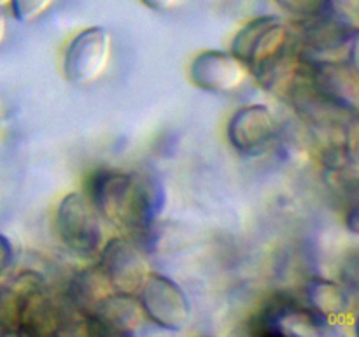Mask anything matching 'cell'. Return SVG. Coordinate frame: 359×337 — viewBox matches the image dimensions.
<instances>
[{
  "label": "cell",
  "mask_w": 359,
  "mask_h": 337,
  "mask_svg": "<svg viewBox=\"0 0 359 337\" xmlns=\"http://www.w3.org/2000/svg\"><path fill=\"white\" fill-rule=\"evenodd\" d=\"M294 42L293 32L280 18L262 16L241 28L230 53L263 86L279 90L293 84L300 72Z\"/></svg>",
  "instance_id": "cell-1"
},
{
  "label": "cell",
  "mask_w": 359,
  "mask_h": 337,
  "mask_svg": "<svg viewBox=\"0 0 359 337\" xmlns=\"http://www.w3.org/2000/svg\"><path fill=\"white\" fill-rule=\"evenodd\" d=\"M90 200L102 220L128 232H144L156 214V193L133 172L98 171L90 183Z\"/></svg>",
  "instance_id": "cell-2"
},
{
  "label": "cell",
  "mask_w": 359,
  "mask_h": 337,
  "mask_svg": "<svg viewBox=\"0 0 359 337\" xmlns=\"http://www.w3.org/2000/svg\"><path fill=\"white\" fill-rule=\"evenodd\" d=\"M56 230L63 244L81 256L100 253L105 242L102 218L90 197L72 192L63 197L56 209Z\"/></svg>",
  "instance_id": "cell-3"
},
{
  "label": "cell",
  "mask_w": 359,
  "mask_h": 337,
  "mask_svg": "<svg viewBox=\"0 0 359 337\" xmlns=\"http://www.w3.org/2000/svg\"><path fill=\"white\" fill-rule=\"evenodd\" d=\"M302 56V55H300ZM302 76L314 93L346 111L358 114V67L349 60L305 58L302 56Z\"/></svg>",
  "instance_id": "cell-4"
},
{
  "label": "cell",
  "mask_w": 359,
  "mask_h": 337,
  "mask_svg": "<svg viewBox=\"0 0 359 337\" xmlns=\"http://www.w3.org/2000/svg\"><path fill=\"white\" fill-rule=\"evenodd\" d=\"M137 298L144 315L161 329L182 330L191 319L188 295L174 279L163 274L149 272Z\"/></svg>",
  "instance_id": "cell-5"
},
{
  "label": "cell",
  "mask_w": 359,
  "mask_h": 337,
  "mask_svg": "<svg viewBox=\"0 0 359 337\" xmlns=\"http://www.w3.org/2000/svg\"><path fill=\"white\" fill-rule=\"evenodd\" d=\"M252 325L255 333L262 336L314 337L321 336L328 329L325 319L291 295H276L259 311Z\"/></svg>",
  "instance_id": "cell-6"
},
{
  "label": "cell",
  "mask_w": 359,
  "mask_h": 337,
  "mask_svg": "<svg viewBox=\"0 0 359 337\" xmlns=\"http://www.w3.org/2000/svg\"><path fill=\"white\" fill-rule=\"evenodd\" d=\"M111 58V34L102 27L84 28L70 41L63 56L67 81L84 86L104 74Z\"/></svg>",
  "instance_id": "cell-7"
},
{
  "label": "cell",
  "mask_w": 359,
  "mask_h": 337,
  "mask_svg": "<svg viewBox=\"0 0 359 337\" xmlns=\"http://www.w3.org/2000/svg\"><path fill=\"white\" fill-rule=\"evenodd\" d=\"M98 267L111 283L112 290L130 295L139 293L151 272L146 255L133 242L121 237L104 242Z\"/></svg>",
  "instance_id": "cell-8"
},
{
  "label": "cell",
  "mask_w": 359,
  "mask_h": 337,
  "mask_svg": "<svg viewBox=\"0 0 359 337\" xmlns=\"http://www.w3.org/2000/svg\"><path fill=\"white\" fill-rule=\"evenodd\" d=\"M21 286L20 336H55L63 332V312L46 291L37 274L18 277Z\"/></svg>",
  "instance_id": "cell-9"
},
{
  "label": "cell",
  "mask_w": 359,
  "mask_h": 337,
  "mask_svg": "<svg viewBox=\"0 0 359 337\" xmlns=\"http://www.w3.org/2000/svg\"><path fill=\"white\" fill-rule=\"evenodd\" d=\"M277 132V121L265 104L237 109L228 121L226 133L231 146L242 154H259L269 147Z\"/></svg>",
  "instance_id": "cell-10"
},
{
  "label": "cell",
  "mask_w": 359,
  "mask_h": 337,
  "mask_svg": "<svg viewBox=\"0 0 359 337\" xmlns=\"http://www.w3.org/2000/svg\"><path fill=\"white\" fill-rule=\"evenodd\" d=\"M142 315L137 295L111 291L84 316V323L97 336H130L142 323Z\"/></svg>",
  "instance_id": "cell-11"
},
{
  "label": "cell",
  "mask_w": 359,
  "mask_h": 337,
  "mask_svg": "<svg viewBox=\"0 0 359 337\" xmlns=\"http://www.w3.org/2000/svg\"><path fill=\"white\" fill-rule=\"evenodd\" d=\"M248 69L231 53L209 49L195 56L189 65V77L200 90L226 93L244 83Z\"/></svg>",
  "instance_id": "cell-12"
},
{
  "label": "cell",
  "mask_w": 359,
  "mask_h": 337,
  "mask_svg": "<svg viewBox=\"0 0 359 337\" xmlns=\"http://www.w3.org/2000/svg\"><path fill=\"white\" fill-rule=\"evenodd\" d=\"M358 41V25H351L330 13L305 20L302 44L305 58H332L333 53L346 49Z\"/></svg>",
  "instance_id": "cell-13"
},
{
  "label": "cell",
  "mask_w": 359,
  "mask_h": 337,
  "mask_svg": "<svg viewBox=\"0 0 359 337\" xmlns=\"http://www.w3.org/2000/svg\"><path fill=\"white\" fill-rule=\"evenodd\" d=\"M307 305L326 323L344 318L351 308L347 288L330 279H312L305 288Z\"/></svg>",
  "instance_id": "cell-14"
},
{
  "label": "cell",
  "mask_w": 359,
  "mask_h": 337,
  "mask_svg": "<svg viewBox=\"0 0 359 337\" xmlns=\"http://www.w3.org/2000/svg\"><path fill=\"white\" fill-rule=\"evenodd\" d=\"M112 290L111 283L107 281L105 274L100 267L95 269H84L72 277L69 284V300L74 309L79 311V315L88 316L95 309V305L107 297Z\"/></svg>",
  "instance_id": "cell-15"
},
{
  "label": "cell",
  "mask_w": 359,
  "mask_h": 337,
  "mask_svg": "<svg viewBox=\"0 0 359 337\" xmlns=\"http://www.w3.org/2000/svg\"><path fill=\"white\" fill-rule=\"evenodd\" d=\"M21 286L20 281L0 286V336H20Z\"/></svg>",
  "instance_id": "cell-16"
},
{
  "label": "cell",
  "mask_w": 359,
  "mask_h": 337,
  "mask_svg": "<svg viewBox=\"0 0 359 337\" xmlns=\"http://www.w3.org/2000/svg\"><path fill=\"white\" fill-rule=\"evenodd\" d=\"M53 2L55 0H11V6H13V13L16 20L23 21V23H30V21L42 16L51 7Z\"/></svg>",
  "instance_id": "cell-17"
},
{
  "label": "cell",
  "mask_w": 359,
  "mask_h": 337,
  "mask_svg": "<svg viewBox=\"0 0 359 337\" xmlns=\"http://www.w3.org/2000/svg\"><path fill=\"white\" fill-rule=\"evenodd\" d=\"M276 2L286 13L305 18V20L325 13V0H276Z\"/></svg>",
  "instance_id": "cell-18"
},
{
  "label": "cell",
  "mask_w": 359,
  "mask_h": 337,
  "mask_svg": "<svg viewBox=\"0 0 359 337\" xmlns=\"http://www.w3.org/2000/svg\"><path fill=\"white\" fill-rule=\"evenodd\" d=\"M359 0H325V13L333 14L351 25H358Z\"/></svg>",
  "instance_id": "cell-19"
},
{
  "label": "cell",
  "mask_w": 359,
  "mask_h": 337,
  "mask_svg": "<svg viewBox=\"0 0 359 337\" xmlns=\"http://www.w3.org/2000/svg\"><path fill=\"white\" fill-rule=\"evenodd\" d=\"M13 260H14L13 244H11L9 239H7L6 235L0 234V276L9 270V267L13 265Z\"/></svg>",
  "instance_id": "cell-20"
},
{
  "label": "cell",
  "mask_w": 359,
  "mask_h": 337,
  "mask_svg": "<svg viewBox=\"0 0 359 337\" xmlns=\"http://www.w3.org/2000/svg\"><path fill=\"white\" fill-rule=\"evenodd\" d=\"M146 7L149 9L158 11V13H167V11H172L174 7H177V4L181 0H140Z\"/></svg>",
  "instance_id": "cell-21"
},
{
  "label": "cell",
  "mask_w": 359,
  "mask_h": 337,
  "mask_svg": "<svg viewBox=\"0 0 359 337\" xmlns=\"http://www.w3.org/2000/svg\"><path fill=\"white\" fill-rule=\"evenodd\" d=\"M346 220H347V225H349L351 230H353L354 234H356V232H358V211H356V206H354L353 209L349 211V214H347V216H346Z\"/></svg>",
  "instance_id": "cell-22"
},
{
  "label": "cell",
  "mask_w": 359,
  "mask_h": 337,
  "mask_svg": "<svg viewBox=\"0 0 359 337\" xmlns=\"http://www.w3.org/2000/svg\"><path fill=\"white\" fill-rule=\"evenodd\" d=\"M4 37H6V18L0 13V44L4 42Z\"/></svg>",
  "instance_id": "cell-23"
},
{
  "label": "cell",
  "mask_w": 359,
  "mask_h": 337,
  "mask_svg": "<svg viewBox=\"0 0 359 337\" xmlns=\"http://www.w3.org/2000/svg\"><path fill=\"white\" fill-rule=\"evenodd\" d=\"M7 4H11V0H0V7L7 6Z\"/></svg>",
  "instance_id": "cell-24"
}]
</instances>
